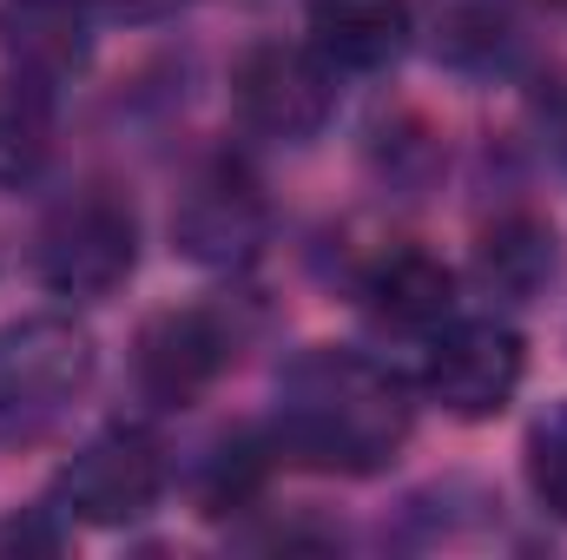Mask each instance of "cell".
Wrapping results in <instances>:
<instances>
[{
  "label": "cell",
  "mask_w": 567,
  "mask_h": 560,
  "mask_svg": "<svg viewBox=\"0 0 567 560\" xmlns=\"http://www.w3.org/2000/svg\"><path fill=\"white\" fill-rule=\"evenodd\" d=\"M410 383L363 350H303L278 383V455L323 475H377L410 442Z\"/></svg>",
  "instance_id": "1"
},
{
  "label": "cell",
  "mask_w": 567,
  "mask_h": 560,
  "mask_svg": "<svg viewBox=\"0 0 567 560\" xmlns=\"http://www.w3.org/2000/svg\"><path fill=\"white\" fill-rule=\"evenodd\" d=\"M100 370V350L86 336V323L40 310V317H13L0 323V435L7 442H33L66 416L86 383Z\"/></svg>",
  "instance_id": "2"
},
{
  "label": "cell",
  "mask_w": 567,
  "mask_h": 560,
  "mask_svg": "<svg viewBox=\"0 0 567 560\" xmlns=\"http://www.w3.org/2000/svg\"><path fill=\"white\" fill-rule=\"evenodd\" d=\"M140 265V225L120 198L106 191H73L47 211L40 238H33V271L53 297H73V303H93V297H113L120 283L133 278Z\"/></svg>",
  "instance_id": "3"
},
{
  "label": "cell",
  "mask_w": 567,
  "mask_h": 560,
  "mask_svg": "<svg viewBox=\"0 0 567 560\" xmlns=\"http://www.w3.org/2000/svg\"><path fill=\"white\" fill-rule=\"evenodd\" d=\"M231 106L251 133L265 139H317L337 113V80H330V60L317 46H284L265 40L251 53H238L231 66Z\"/></svg>",
  "instance_id": "4"
},
{
  "label": "cell",
  "mask_w": 567,
  "mask_h": 560,
  "mask_svg": "<svg viewBox=\"0 0 567 560\" xmlns=\"http://www.w3.org/2000/svg\"><path fill=\"white\" fill-rule=\"evenodd\" d=\"M165 495V448L145 428H106L93 435L53 481V508L86 528H126L152 515Z\"/></svg>",
  "instance_id": "5"
},
{
  "label": "cell",
  "mask_w": 567,
  "mask_h": 560,
  "mask_svg": "<svg viewBox=\"0 0 567 560\" xmlns=\"http://www.w3.org/2000/svg\"><path fill=\"white\" fill-rule=\"evenodd\" d=\"M271 231V205L258 191V178L238 165V158H212L192 172V185L178 191L172 205V245L205 265V271H238L258 258Z\"/></svg>",
  "instance_id": "6"
},
{
  "label": "cell",
  "mask_w": 567,
  "mask_h": 560,
  "mask_svg": "<svg viewBox=\"0 0 567 560\" xmlns=\"http://www.w3.org/2000/svg\"><path fill=\"white\" fill-rule=\"evenodd\" d=\"M522 336L495 317H449L435 336H429V370L423 390L462 422H488L502 416L522 390Z\"/></svg>",
  "instance_id": "7"
},
{
  "label": "cell",
  "mask_w": 567,
  "mask_h": 560,
  "mask_svg": "<svg viewBox=\"0 0 567 560\" xmlns=\"http://www.w3.org/2000/svg\"><path fill=\"white\" fill-rule=\"evenodd\" d=\"M225 363H231V336H225V323L212 310H165V317H152L140 330V356H133L145 403H158V409L198 403L225 376Z\"/></svg>",
  "instance_id": "8"
},
{
  "label": "cell",
  "mask_w": 567,
  "mask_h": 560,
  "mask_svg": "<svg viewBox=\"0 0 567 560\" xmlns=\"http://www.w3.org/2000/svg\"><path fill=\"white\" fill-rule=\"evenodd\" d=\"M0 53L20 73L73 80L93 60V7L86 0H0Z\"/></svg>",
  "instance_id": "9"
},
{
  "label": "cell",
  "mask_w": 567,
  "mask_h": 560,
  "mask_svg": "<svg viewBox=\"0 0 567 560\" xmlns=\"http://www.w3.org/2000/svg\"><path fill=\"white\" fill-rule=\"evenodd\" d=\"M363 303H370L377 323H390L403 336H435L455 317V271L429 251H390V258L370 265Z\"/></svg>",
  "instance_id": "10"
},
{
  "label": "cell",
  "mask_w": 567,
  "mask_h": 560,
  "mask_svg": "<svg viewBox=\"0 0 567 560\" xmlns=\"http://www.w3.org/2000/svg\"><path fill=\"white\" fill-rule=\"evenodd\" d=\"M410 40V0H310V46L343 73H377Z\"/></svg>",
  "instance_id": "11"
},
{
  "label": "cell",
  "mask_w": 567,
  "mask_h": 560,
  "mask_svg": "<svg viewBox=\"0 0 567 560\" xmlns=\"http://www.w3.org/2000/svg\"><path fill=\"white\" fill-rule=\"evenodd\" d=\"M53 133H60L53 80L7 66V73H0V185H7V191H20V185H33V178L47 172Z\"/></svg>",
  "instance_id": "12"
},
{
  "label": "cell",
  "mask_w": 567,
  "mask_h": 560,
  "mask_svg": "<svg viewBox=\"0 0 567 560\" xmlns=\"http://www.w3.org/2000/svg\"><path fill=\"white\" fill-rule=\"evenodd\" d=\"M555 265H561L555 225H542L535 211L495 218V225L482 231V245H475V271H482V283L502 290V297H515V303H528L542 283L555 278Z\"/></svg>",
  "instance_id": "13"
},
{
  "label": "cell",
  "mask_w": 567,
  "mask_h": 560,
  "mask_svg": "<svg viewBox=\"0 0 567 560\" xmlns=\"http://www.w3.org/2000/svg\"><path fill=\"white\" fill-rule=\"evenodd\" d=\"M271 455H278V442L265 448L258 435H238V442L212 448V462H205V475H198V508H205V515H238V508L265 488Z\"/></svg>",
  "instance_id": "14"
},
{
  "label": "cell",
  "mask_w": 567,
  "mask_h": 560,
  "mask_svg": "<svg viewBox=\"0 0 567 560\" xmlns=\"http://www.w3.org/2000/svg\"><path fill=\"white\" fill-rule=\"evenodd\" d=\"M528 488L548 515L567 521V403H548L528 428Z\"/></svg>",
  "instance_id": "15"
},
{
  "label": "cell",
  "mask_w": 567,
  "mask_h": 560,
  "mask_svg": "<svg viewBox=\"0 0 567 560\" xmlns=\"http://www.w3.org/2000/svg\"><path fill=\"white\" fill-rule=\"evenodd\" d=\"M93 13H113V20H158V13H172L178 0H86Z\"/></svg>",
  "instance_id": "16"
},
{
  "label": "cell",
  "mask_w": 567,
  "mask_h": 560,
  "mask_svg": "<svg viewBox=\"0 0 567 560\" xmlns=\"http://www.w3.org/2000/svg\"><path fill=\"white\" fill-rule=\"evenodd\" d=\"M542 7H555V13H567V0H542Z\"/></svg>",
  "instance_id": "17"
},
{
  "label": "cell",
  "mask_w": 567,
  "mask_h": 560,
  "mask_svg": "<svg viewBox=\"0 0 567 560\" xmlns=\"http://www.w3.org/2000/svg\"><path fill=\"white\" fill-rule=\"evenodd\" d=\"M561 152H567V113H561Z\"/></svg>",
  "instance_id": "18"
}]
</instances>
